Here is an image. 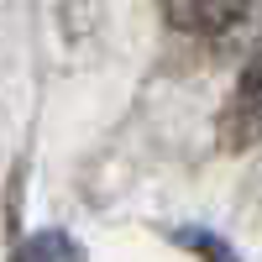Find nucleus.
<instances>
[{
	"instance_id": "obj_1",
	"label": "nucleus",
	"mask_w": 262,
	"mask_h": 262,
	"mask_svg": "<svg viewBox=\"0 0 262 262\" xmlns=\"http://www.w3.org/2000/svg\"><path fill=\"white\" fill-rule=\"evenodd\" d=\"M163 11H168V21L179 32L215 37V32H226V27H236L247 16V0H163Z\"/></svg>"
},
{
	"instance_id": "obj_2",
	"label": "nucleus",
	"mask_w": 262,
	"mask_h": 262,
	"mask_svg": "<svg viewBox=\"0 0 262 262\" xmlns=\"http://www.w3.org/2000/svg\"><path fill=\"white\" fill-rule=\"evenodd\" d=\"M236 111H242V126L262 131V48H257V58L247 63V74H242V90H236Z\"/></svg>"
},
{
	"instance_id": "obj_3",
	"label": "nucleus",
	"mask_w": 262,
	"mask_h": 262,
	"mask_svg": "<svg viewBox=\"0 0 262 262\" xmlns=\"http://www.w3.org/2000/svg\"><path fill=\"white\" fill-rule=\"evenodd\" d=\"M16 262H79V247L69 242V236L48 231V236H32V242L16 252Z\"/></svg>"
}]
</instances>
